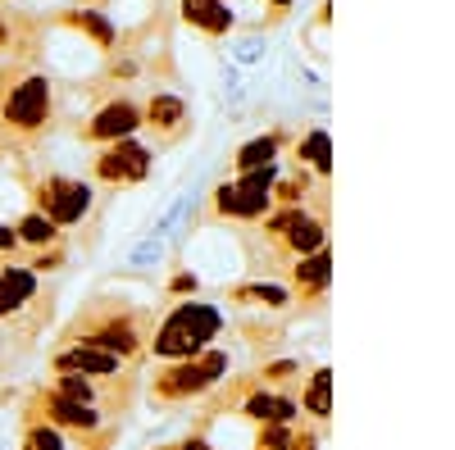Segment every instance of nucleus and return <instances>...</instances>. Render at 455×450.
<instances>
[{
    "instance_id": "f257e3e1",
    "label": "nucleus",
    "mask_w": 455,
    "mask_h": 450,
    "mask_svg": "<svg viewBox=\"0 0 455 450\" xmlns=\"http://www.w3.org/2000/svg\"><path fill=\"white\" fill-rule=\"evenodd\" d=\"M150 328H156V310L132 305V300L96 296L92 305H83L73 314V323L64 328L60 342L64 346H96V351H109V355L137 364L146 342H150Z\"/></svg>"
},
{
    "instance_id": "f03ea898",
    "label": "nucleus",
    "mask_w": 455,
    "mask_h": 450,
    "mask_svg": "<svg viewBox=\"0 0 455 450\" xmlns=\"http://www.w3.org/2000/svg\"><path fill=\"white\" fill-rule=\"evenodd\" d=\"M228 332V314L214 300H173V310L150 328V342L146 351L156 355L160 364H173V359H192L201 351H210L219 336Z\"/></svg>"
},
{
    "instance_id": "7ed1b4c3",
    "label": "nucleus",
    "mask_w": 455,
    "mask_h": 450,
    "mask_svg": "<svg viewBox=\"0 0 455 450\" xmlns=\"http://www.w3.org/2000/svg\"><path fill=\"white\" fill-rule=\"evenodd\" d=\"M228 368H233V355H228L223 346H210L192 359H173V364H160L156 373H150V400L160 405H187V400H201L210 391H219L228 383Z\"/></svg>"
},
{
    "instance_id": "20e7f679",
    "label": "nucleus",
    "mask_w": 455,
    "mask_h": 450,
    "mask_svg": "<svg viewBox=\"0 0 455 450\" xmlns=\"http://www.w3.org/2000/svg\"><path fill=\"white\" fill-rule=\"evenodd\" d=\"M283 173L278 164H264V169H246L237 178L219 182L210 192V218L214 223H259L264 214L274 209V182Z\"/></svg>"
},
{
    "instance_id": "39448f33",
    "label": "nucleus",
    "mask_w": 455,
    "mask_h": 450,
    "mask_svg": "<svg viewBox=\"0 0 455 450\" xmlns=\"http://www.w3.org/2000/svg\"><path fill=\"white\" fill-rule=\"evenodd\" d=\"M28 196H32V209H42L55 228H78V223L92 218L96 209V192H92V182L83 178H68V173H46V178H36L28 186Z\"/></svg>"
},
{
    "instance_id": "423d86ee",
    "label": "nucleus",
    "mask_w": 455,
    "mask_h": 450,
    "mask_svg": "<svg viewBox=\"0 0 455 450\" xmlns=\"http://www.w3.org/2000/svg\"><path fill=\"white\" fill-rule=\"evenodd\" d=\"M51 109H55L51 78L28 73V78H19L5 91V100H0V128H5L10 137H42L51 128Z\"/></svg>"
},
{
    "instance_id": "0eeeda50",
    "label": "nucleus",
    "mask_w": 455,
    "mask_h": 450,
    "mask_svg": "<svg viewBox=\"0 0 455 450\" xmlns=\"http://www.w3.org/2000/svg\"><path fill=\"white\" fill-rule=\"evenodd\" d=\"M23 419H42V423H51V428L68 432V437H100L105 428H114L109 414H100V409H92V405H78V400L60 396L55 387H32V396H28V405H23Z\"/></svg>"
},
{
    "instance_id": "6e6552de",
    "label": "nucleus",
    "mask_w": 455,
    "mask_h": 450,
    "mask_svg": "<svg viewBox=\"0 0 455 450\" xmlns=\"http://www.w3.org/2000/svg\"><path fill=\"white\" fill-rule=\"evenodd\" d=\"M150 169H156V150H150L146 141H137V137H124V141L100 146V155L92 160V178H96L100 186H109V192L146 182Z\"/></svg>"
},
{
    "instance_id": "1a4fd4ad",
    "label": "nucleus",
    "mask_w": 455,
    "mask_h": 450,
    "mask_svg": "<svg viewBox=\"0 0 455 450\" xmlns=\"http://www.w3.org/2000/svg\"><path fill=\"white\" fill-rule=\"evenodd\" d=\"M42 305V278L19 259H0V323H14Z\"/></svg>"
},
{
    "instance_id": "9d476101",
    "label": "nucleus",
    "mask_w": 455,
    "mask_h": 450,
    "mask_svg": "<svg viewBox=\"0 0 455 450\" xmlns=\"http://www.w3.org/2000/svg\"><path fill=\"white\" fill-rule=\"evenodd\" d=\"M137 132H141V105L124 96V100L100 105L78 137L92 141V146H109V141H124V137H137Z\"/></svg>"
},
{
    "instance_id": "9b49d317",
    "label": "nucleus",
    "mask_w": 455,
    "mask_h": 450,
    "mask_svg": "<svg viewBox=\"0 0 455 450\" xmlns=\"http://www.w3.org/2000/svg\"><path fill=\"white\" fill-rule=\"evenodd\" d=\"M51 373H78V378H128L132 364L109 355V351H96V346H60L51 355Z\"/></svg>"
},
{
    "instance_id": "f8f14e48",
    "label": "nucleus",
    "mask_w": 455,
    "mask_h": 450,
    "mask_svg": "<svg viewBox=\"0 0 455 450\" xmlns=\"http://www.w3.org/2000/svg\"><path fill=\"white\" fill-rule=\"evenodd\" d=\"M291 296H296V305H319V300L328 296L332 287V250H315V255H300L291 259Z\"/></svg>"
},
{
    "instance_id": "ddd939ff",
    "label": "nucleus",
    "mask_w": 455,
    "mask_h": 450,
    "mask_svg": "<svg viewBox=\"0 0 455 450\" xmlns=\"http://www.w3.org/2000/svg\"><path fill=\"white\" fill-rule=\"evenodd\" d=\"M237 414L251 419V423H300V400L291 391H269V387H251L242 400H237Z\"/></svg>"
},
{
    "instance_id": "4468645a",
    "label": "nucleus",
    "mask_w": 455,
    "mask_h": 450,
    "mask_svg": "<svg viewBox=\"0 0 455 450\" xmlns=\"http://www.w3.org/2000/svg\"><path fill=\"white\" fill-rule=\"evenodd\" d=\"M228 305H242V310H255V314H283V310L296 305V296H291V287H283V282H259V278H251V282L228 287Z\"/></svg>"
},
{
    "instance_id": "2eb2a0df",
    "label": "nucleus",
    "mask_w": 455,
    "mask_h": 450,
    "mask_svg": "<svg viewBox=\"0 0 455 450\" xmlns=\"http://www.w3.org/2000/svg\"><path fill=\"white\" fill-rule=\"evenodd\" d=\"M141 128H150L160 141H178L187 132V100L173 91H156L141 105Z\"/></svg>"
},
{
    "instance_id": "dca6fc26",
    "label": "nucleus",
    "mask_w": 455,
    "mask_h": 450,
    "mask_svg": "<svg viewBox=\"0 0 455 450\" xmlns=\"http://www.w3.org/2000/svg\"><path fill=\"white\" fill-rule=\"evenodd\" d=\"M291 160H296L300 169H310L319 182H328V178H332V137H328V128H310L306 137H296Z\"/></svg>"
},
{
    "instance_id": "f3484780",
    "label": "nucleus",
    "mask_w": 455,
    "mask_h": 450,
    "mask_svg": "<svg viewBox=\"0 0 455 450\" xmlns=\"http://www.w3.org/2000/svg\"><path fill=\"white\" fill-rule=\"evenodd\" d=\"M283 146H287V132H283V128L259 132V137H251V141H242V146H237L233 164H237V173H246V169H264V164H278Z\"/></svg>"
},
{
    "instance_id": "a211bd4d",
    "label": "nucleus",
    "mask_w": 455,
    "mask_h": 450,
    "mask_svg": "<svg viewBox=\"0 0 455 450\" xmlns=\"http://www.w3.org/2000/svg\"><path fill=\"white\" fill-rule=\"evenodd\" d=\"M182 19L192 23V28H201L205 36H223V32H233V10L223 5V0H182Z\"/></svg>"
},
{
    "instance_id": "6ab92c4d",
    "label": "nucleus",
    "mask_w": 455,
    "mask_h": 450,
    "mask_svg": "<svg viewBox=\"0 0 455 450\" xmlns=\"http://www.w3.org/2000/svg\"><path fill=\"white\" fill-rule=\"evenodd\" d=\"M14 233H19V246L23 250H46V246H64V233L55 228V223L42 214V209H23L19 218H14Z\"/></svg>"
},
{
    "instance_id": "aec40b11",
    "label": "nucleus",
    "mask_w": 455,
    "mask_h": 450,
    "mask_svg": "<svg viewBox=\"0 0 455 450\" xmlns=\"http://www.w3.org/2000/svg\"><path fill=\"white\" fill-rule=\"evenodd\" d=\"M300 414H310L315 423L332 419V368H315L300 391Z\"/></svg>"
},
{
    "instance_id": "412c9836",
    "label": "nucleus",
    "mask_w": 455,
    "mask_h": 450,
    "mask_svg": "<svg viewBox=\"0 0 455 450\" xmlns=\"http://www.w3.org/2000/svg\"><path fill=\"white\" fill-rule=\"evenodd\" d=\"M310 186H315V173L310 169H300V164L283 169L278 182H274V205H306L310 201Z\"/></svg>"
},
{
    "instance_id": "4be33fe9",
    "label": "nucleus",
    "mask_w": 455,
    "mask_h": 450,
    "mask_svg": "<svg viewBox=\"0 0 455 450\" xmlns=\"http://www.w3.org/2000/svg\"><path fill=\"white\" fill-rule=\"evenodd\" d=\"M19 450H78V441H73L68 432L42 423V419H23V441Z\"/></svg>"
},
{
    "instance_id": "5701e85b",
    "label": "nucleus",
    "mask_w": 455,
    "mask_h": 450,
    "mask_svg": "<svg viewBox=\"0 0 455 450\" xmlns=\"http://www.w3.org/2000/svg\"><path fill=\"white\" fill-rule=\"evenodd\" d=\"M64 23H68V28H78V32H87L92 42H96V46H105V51H109L114 42H119V28H114L100 10H68V14H64Z\"/></svg>"
},
{
    "instance_id": "b1692460",
    "label": "nucleus",
    "mask_w": 455,
    "mask_h": 450,
    "mask_svg": "<svg viewBox=\"0 0 455 450\" xmlns=\"http://www.w3.org/2000/svg\"><path fill=\"white\" fill-rule=\"evenodd\" d=\"M251 378H255V387H269V391H278V387H287V383H296L300 378V359H269V364H259L255 373H251Z\"/></svg>"
},
{
    "instance_id": "393cba45",
    "label": "nucleus",
    "mask_w": 455,
    "mask_h": 450,
    "mask_svg": "<svg viewBox=\"0 0 455 450\" xmlns=\"http://www.w3.org/2000/svg\"><path fill=\"white\" fill-rule=\"evenodd\" d=\"M291 423H264L259 432H255V446L251 450H291Z\"/></svg>"
},
{
    "instance_id": "a878e982",
    "label": "nucleus",
    "mask_w": 455,
    "mask_h": 450,
    "mask_svg": "<svg viewBox=\"0 0 455 450\" xmlns=\"http://www.w3.org/2000/svg\"><path fill=\"white\" fill-rule=\"evenodd\" d=\"M64 246H46V250H32V259H28V269L36 273V278H46V273H60L64 269Z\"/></svg>"
},
{
    "instance_id": "bb28decb",
    "label": "nucleus",
    "mask_w": 455,
    "mask_h": 450,
    "mask_svg": "<svg viewBox=\"0 0 455 450\" xmlns=\"http://www.w3.org/2000/svg\"><path fill=\"white\" fill-rule=\"evenodd\" d=\"M160 259H164V241H160V237H146L141 246H132L128 264H132V269H156Z\"/></svg>"
},
{
    "instance_id": "cd10ccee",
    "label": "nucleus",
    "mask_w": 455,
    "mask_h": 450,
    "mask_svg": "<svg viewBox=\"0 0 455 450\" xmlns=\"http://www.w3.org/2000/svg\"><path fill=\"white\" fill-rule=\"evenodd\" d=\"M196 291H201V278H196L192 269L173 273V278H169V287H164V296H169V300H192Z\"/></svg>"
},
{
    "instance_id": "c85d7f7f",
    "label": "nucleus",
    "mask_w": 455,
    "mask_h": 450,
    "mask_svg": "<svg viewBox=\"0 0 455 450\" xmlns=\"http://www.w3.org/2000/svg\"><path fill=\"white\" fill-rule=\"evenodd\" d=\"M291 450H319V428L315 423H300L291 432Z\"/></svg>"
},
{
    "instance_id": "c756f323",
    "label": "nucleus",
    "mask_w": 455,
    "mask_h": 450,
    "mask_svg": "<svg viewBox=\"0 0 455 450\" xmlns=\"http://www.w3.org/2000/svg\"><path fill=\"white\" fill-rule=\"evenodd\" d=\"M156 450H214L205 432H187L182 441H169V446H156Z\"/></svg>"
},
{
    "instance_id": "7c9ffc66",
    "label": "nucleus",
    "mask_w": 455,
    "mask_h": 450,
    "mask_svg": "<svg viewBox=\"0 0 455 450\" xmlns=\"http://www.w3.org/2000/svg\"><path fill=\"white\" fill-rule=\"evenodd\" d=\"M23 246H19V233H14V223H0V259H14Z\"/></svg>"
},
{
    "instance_id": "2f4dec72",
    "label": "nucleus",
    "mask_w": 455,
    "mask_h": 450,
    "mask_svg": "<svg viewBox=\"0 0 455 450\" xmlns=\"http://www.w3.org/2000/svg\"><path fill=\"white\" fill-rule=\"evenodd\" d=\"M10 42H14V23H10V19H0V55L10 51Z\"/></svg>"
},
{
    "instance_id": "473e14b6",
    "label": "nucleus",
    "mask_w": 455,
    "mask_h": 450,
    "mask_svg": "<svg viewBox=\"0 0 455 450\" xmlns=\"http://www.w3.org/2000/svg\"><path fill=\"white\" fill-rule=\"evenodd\" d=\"M237 59H242V64H255V59H259V42H246V46L237 51Z\"/></svg>"
},
{
    "instance_id": "72a5a7b5",
    "label": "nucleus",
    "mask_w": 455,
    "mask_h": 450,
    "mask_svg": "<svg viewBox=\"0 0 455 450\" xmlns=\"http://www.w3.org/2000/svg\"><path fill=\"white\" fill-rule=\"evenodd\" d=\"M264 5H274V10H287V5H291V0H264Z\"/></svg>"
},
{
    "instance_id": "f704fd0d",
    "label": "nucleus",
    "mask_w": 455,
    "mask_h": 450,
    "mask_svg": "<svg viewBox=\"0 0 455 450\" xmlns=\"http://www.w3.org/2000/svg\"><path fill=\"white\" fill-rule=\"evenodd\" d=\"M0 364H5V359H0Z\"/></svg>"
}]
</instances>
